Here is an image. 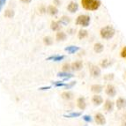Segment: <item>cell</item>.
<instances>
[{
	"label": "cell",
	"mask_w": 126,
	"mask_h": 126,
	"mask_svg": "<svg viewBox=\"0 0 126 126\" xmlns=\"http://www.w3.org/2000/svg\"><path fill=\"white\" fill-rule=\"evenodd\" d=\"M81 4L86 11H96L101 6L100 0H81Z\"/></svg>",
	"instance_id": "6da1fadb"
},
{
	"label": "cell",
	"mask_w": 126,
	"mask_h": 126,
	"mask_svg": "<svg viewBox=\"0 0 126 126\" xmlns=\"http://www.w3.org/2000/svg\"><path fill=\"white\" fill-rule=\"evenodd\" d=\"M100 34H101V38L105 39V40H109V39H111V38L115 35L116 30H115V28H114L113 27H111V26H106V27L101 28Z\"/></svg>",
	"instance_id": "7a4b0ae2"
},
{
	"label": "cell",
	"mask_w": 126,
	"mask_h": 126,
	"mask_svg": "<svg viewBox=\"0 0 126 126\" xmlns=\"http://www.w3.org/2000/svg\"><path fill=\"white\" fill-rule=\"evenodd\" d=\"M76 24L82 26V27H88L89 24H90V17H89L88 15L86 14L79 15V16H78L77 19H76Z\"/></svg>",
	"instance_id": "3957f363"
},
{
	"label": "cell",
	"mask_w": 126,
	"mask_h": 126,
	"mask_svg": "<svg viewBox=\"0 0 126 126\" xmlns=\"http://www.w3.org/2000/svg\"><path fill=\"white\" fill-rule=\"evenodd\" d=\"M89 72L93 78H99L101 74V70L99 66L94 64H90L89 66Z\"/></svg>",
	"instance_id": "277c9868"
},
{
	"label": "cell",
	"mask_w": 126,
	"mask_h": 126,
	"mask_svg": "<svg viewBox=\"0 0 126 126\" xmlns=\"http://www.w3.org/2000/svg\"><path fill=\"white\" fill-rule=\"evenodd\" d=\"M105 94L110 98H114L115 96H116L117 91H116V86L112 84H108L105 88Z\"/></svg>",
	"instance_id": "5b68a950"
},
{
	"label": "cell",
	"mask_w": 126,
	"mask_h": 126,
	"mask_svg": "<svg viewBox=\"0 0 126 126\" xmlns=\"http://www.w3.org/2000/svg\"><path fill=\"white\" fill-rule=\"evenodd\" d=\"M115 106H116L115 102L113 101H111L110 99H107L104 101V104H103V108H104V109H105L106 112H108V113L113 112L114 109H115Z\"/></svg>",
	"instance_id": "8992f818"
},
{
	"label": "cell",
	"mask_w": 126,
	"mask_h": 126,
	"mask_svg": "<svg viewBox=\"0 0 126 126\" xmlns=\"http://www.w3.org/2000/svg\"><path fill=\"white\" fill-rule=\"evenodd\" d=\"M94 122L96 123L98 125H105L107 123L106 117L104 115L101 113H97L94 115Z\"/></svg>",
	"instance_id": "52a82bcc"
},
{
	"label": "cell",
	"mask_w": 126,
	"mask_h": 126,
	"mask_svg": "<svg viewBox=\"0 0 126 126\" xmlns=\"http://www.w3.org/2000/svg\"><path fill=\"white\" fill-rule=\"evenodd\" d=\"M104 100H103L102 96L100 94H94L92 97V102L94 106H101L102 103H104Z\"/></svg>",
	"instance_id": "ba28073f"
},
{
	"label": "cell",
	"mask_w": 126,
	"mask_h": 126,
	"mask_svg": "<svg viewBox=\"0 0 126 126\" xmlns=\"http://www.w3.org/2000/svg\"><path fill=\"white\" fill-rule=\"evenodd\" d=\"M77 107L80 109V110H85L86 108V98L83 96L79 97L77 99Z\"/></svg>",
	"instance_id": "9c48e42d"
},
{
	"label": "cell",
	"mask_w": 126,
	"mask_h": 126,
	"mask_svg": "<svg viewBox=\"0 0 126 126\" xmlns=\"http://www.w3.org/2000/svg\"><path fill=\"white\" fill-rule=\"evenodd\" d=\"M90 89H91V92L94 93V94H101L102 92L103 86L101 84H94L91 86Z\"/></svg>",
	"instance_id": "30bf717a"
},
{
	"label": "cell",
	"mask_w": 126,
	"mask_h": 126,
	"mask_svg": "<svg viewBox=\"0 0 126 126\" xmlns=\"http://www.w3.org/2000/svg\"><path fill=\"white\" fill-rule=\"evenodd\" d=\"M116 107L117 108V109L121 110L126 108V99L123 98V97H119L116 101Z\"/></svg>",
	"instance_id": "8fae6325"
},
{
	"label": "cell",
	"mask_w": 126,
	"mask_h": 126,
	"mask_svg": "<svg viewBox=\"0 0 126 126\" xmlns=\"http://www.w3.org/2000/svg\"><path fill=\"white\" fill-rule=\"evenodd\" d=\"M61 98L65 101H71L74 98V94L72 92V91H64L61 94Z\"/></svg>",
	"instance_id": "7c38bea8"
},
{
	"label": "cell",
	"mask_w": 126,
	"mask_h": 126,
	"mask_svg": "<svg viewBox=\"0 0 126 126\" xmlns=\"http://www.w3.org/2000/svg\"><path fill=\"white\" fill-rule=\"evenodd\" d=\"M72 70L73 72H79L80 70L83 68V63L82 61H75L72 63Z\"/></svg>",
	"instance_id": "4fadbf2b"
},
{
	"label": "cell",
	"mask_w": 126,
	"mask_h": 126,
	"mask_svg": "<svg viewBox=\"0 0 126 126\" xmlns=\"http://www.w3.org/2000/svg\"><path fill=\"white\" fill-rule=\"evenodd\" d=\"M57 77L59 78H62L63 79V81H66V80H69L71 78L73 77V74L72 73H70V72H60L57 73Z\"/></svg>",
	"instance_id": "5bb4252c"
},
{
	"label": "cell",
	"mask_w": 126,
	"mask_h": 126,
	"mask_svg": "<svg viewBox=\"0 0 126 126\" xmlns=\"http://www.w3.org/2000/svg\"><path fill=\"white\" fill-rule=\"evenodd\" d=\"M67 9L68 11H69L70 13H76L77 11H78L79 9V4H77V3L75 2H71L69 4H68V6H67Z\"/></svg>",
	"instance_id": "9a60e30c"
},
{
	"label": "cell",
	"mask_w": 126,
	"mask_h": 126,
	"mask_svg": "<svg viewBox=\"0 0 126 126\" xmlns=\"http://www.w3.org/2000/svg\"><path fill=\"white\" fill-rule=\"evenodd\" d=\"M65 58L64 56H59V55H54V56H50L46 59L47 61H54V62H59L62 61Z\"/></svg>",
	"instance_id": "2e32d148"
},
{
	"label": "cell",
	"mask_w": 126,
	"mask_h": 126,
	"mask_svg": "<svg viewBox=\"0 0 126 126\" xmlns=\"http://www.w3.org/2000/svg\"><path fill=\"white\" fill-rule=\"evenodd\" d=\"M64 49H65V51H67V52L70 53V54H73V53H76L77 51L79 50L80 48L78 46H73V45H72V46L66 47Z\"/></svg>",
	"instance_id": "e0dca14e"
},
{
	"label": "cell",
	"mask_w": 126,
	"mask_h": 126,
	"mask_svg": "<svg viewBox=\"0 0 126 126\" xmlns=\"http://www.w3.org/2000/svg\"><path fill=\"white\" fill-rule=\"evenodd\" d=\"M103 49H104V46H103L101 43H100V42L95 43L94 46V52L98 53V54L102 52Z\"/></svg>",
	"instance_id": "ac0fdd59"
},
{
	"label": "cell",
	"mask_w": 126,
	"mask_h": 126,
	"mask_svg": "<svg viewBox=\"0 0 126 126\" xmlns=\"http://www.w3.org/2000/svg\"><path fill=\"white\" fill-rule=\"evenodd\" d=\"M112 63H113V62L111 60H109V59H103L102 61L101 62V66L102 68H104V69H107L110 65H112Z\"/></svg>",
	"instance_id": "d6986e66"
},
{
	"label": "cell",
	"mask_w": 126,
	"mask_h": 126,
	"mask_svg": "<svg viewBox=\"0 0 126 126\" xmlns=\"http://www.w3.org/2000/svg\"><path fill=\"white\" fill-rule=\"evenodd\" d=\"M61 27H62L61 24L59 23L58 21H52L51 22L50 27L53 31H58V30L61 29Z\"/></svg>",
	"instance_id": "ffe728a7"
},
{
	"label": "cell",
	"mask_w": 126,
	"mask_h": 126,
	"mask_svg": "<svg viewBox=\"0 0 126 126\" xmlns=\"http://www.w3.org/2000/svg\"><path fill=\"white\" fill-rule=\"evenodd\" d=\"M56 38H57V41H65L66 38H67V35L65 34L64 32H58L57 33V35H56Z\"/></svg>",
	"instance_id": "44dd1931"
},
{
	"label": "cell",
	"mask_w": 126,
	"mask_h": 126,
	"mask_svg": "<svg viewBox=\"0 0 126 126\" xmlns=\"http://www.w3.org/2000/svg\"><path fill=\"white\" fill-rule=\"evenodd\" d=\"M47 11H48V13L51 15H57V13H58V10H57V7L54 6V5H49V6L48 7V9H47Z\"/></svg>",
	"instance_id": "7402d4cb"
},
{
	"label": "cell",
	"mask_w": 126,
	"mask_h": 126,
	"mask_svg": "<svg viewBox=\"0 0 126 126\" xmlns=\"http://www.w3.org/2000/svg\"><path fill=\"white\" fill-rule=\"evenodd\" d=\"M87 35H88V32L85 29H80L78 33V37H79V39H80V40L87 37Z\"/></svg>",
	"instance_id": "603a6c76"
},
{
	"label": "cell",
	"mask_w": 126,
	"mask_h": 126,
	"mask_svg": "<svg viewBox=\"0 0 126 126\" xmlns=\"http://www.w3.org/2000/svg\"><path fill=\"white\" fill-rule=\"evenodd\" d=\"M82 115L81 112H72V113L67 114V115H64V117L66 118H76V117H79Z\"/></svg>",
	"instance_id": "cb8c5ba5"
},
{
	"label": "cell",
	"mask_w": 126,
	"mask_h": 126,
	"mask_svg": "<svg viewBox=\"0 0 126 126\" xmlns=\"http://www.w3.org/2000/svg\"><path fill=\"white\" fill-rule=\"evenodd\" d=\"M70 21H71V19H70L69 17H67V16H63V17L58 20V22L61 24V25L66 26L70 23Z\"/></svg>",
	"instance_id": "d4e9b609"
},
{
	"label": "cell",
	"mask_w": 126,
	"mask_h": 126,
	"mask_svg": "<svg viewBox=\"0 0 126 126\" xmlns=\"http://www.w3.org/2000/svg\"><path fill=\"white\" fill-rule=\"evenodd\" d=\"M103 79H104V80L107 82H111V81H113L114 79H115V75H114V73L106 74V75H104Z\"/></svg>",
	"instance_id": "484cf974"
},
{
	"label": "cell",
	"mask_w": 126,
	"mask_h": 126,
	"mask_svg": "<svg viewBox=\"0 0 126 126\" xmlns=\"http://www.w3.org/2000/svg\"><path fill=\"white\" fill-rule=\"evenodd\" d=\"M4 17L9 18V19H12V18L14 17V11L13 10H6L4 12Z\"/></svg>",
	"instance_id": "4316f807"
},
{
	"label": "cell",
	"mask_w": 126,
	"mask_h": 126,
	"mask_svg": "<svg viewBox=\"0 0 126 126\" xmlns=\"http://www.w3.org/2000/svg\"><path fill=\"white\" fill-rule=\"evenodd\" d=\"M62 70H63V72H69L70 70H72V65L70 64V63H63V66H62Z\"/></svg>",
	"instance_id": "83f0119b"
},
{
	"label": "cell",
	"mask_w": 126,
	"mask_h": 126,
	"mask_svg": "<svg viewBox=\"0 0 126 126\" xmlns=\"http://www.w3.org/2000/svg\"><path fill=\"white\" fill-rule=\"evenodd\" d=\"M43 42H44V44L47 45V46H49L53 43V41L49 36H46V37L43 38Z\"/></svg>",
	"instance_id": "f1b7e54d"
},
{
	"label": "cell",
	"mask_w": 126,
	"mask_h": 126,
	"mask_svg": "<svg viewBox=\"0 0 126 126\" xmlns=\"http://www.w3.org/2000/svg\"><path fill=\"white\" fill-rule=\"evenodd\" d=\"M52 84L54 86H57V87H60V86H66V83H64L63 81H53Z\"/></svg>",
	"instance_id": "f546056e"
},
{
	"label": "cell",
	"mask_w": 126,
	"mask_h": 126,
	"mask_svg": "<svg viewBox=\"0 0 126 126\" xmlns=\"http://www.w3.org/2000/svg\"><path fill=\"white\" fill-rule=\"evenodd\" d=\"M82 119L84 120L86 123H91L93 121V118L91 117V116H88V115H85V116H82Z\"/></svg>",
	"instance_id": "4dcf8cb0"
},
{
	"label": "cell",
	"mask_w": 126,
	"mask_h": 126,
	"mask_svg": "<svg viewBox=\"0 0 126 126\" xmlns=\"http://www.w3.org/2000/svg\"><path fill=\"white\" fill-rule=\"evenodd\" d=\"M121 57L126 59V46L124 47L123 49H122V51H121Z\"/></svg>",
	"instance_id": "1f68e13d"
},
{
	"label": "cell",
	"mask_w": 126,
	"mask_h": 126,
	"mask_svg": "<svg viewBox=\"0 0 126 126\" xmlns=\"http://www.w3.org/2000/svg\"><path fill=\"white\" fill-rule=\"evenodd\" d=\"M75 84H76V82H75V81L71 82L70 84H67V85H66V86H65V88H66V89H70V88H72V86H73Z\"/></svg>",
	"instance_id": "d6a6232c"
},
{
	"label": "cell",
	"mask_w": 126,
	"mask_h": 126,
	"mask_svg": "<svg viewBox=\"0 0 126 126\" xmlns=\"http://www.w3.org/2000/svg\"><path fill=\"white\" fill-rule=\"evenodd\" d=\"M5 3H6V0H0V12L2 10L3 6L5 4Z\"/></svg>",
	"instance_id": "836d02e7"
},
{
	"label": "cell",
	"mask_w": 126,
	"mask_h": 126,
	"mask_svg": "<svg viewBox=\"0 0 126 126\" xmlns=\"http://www.w3.org/2000/svg\"><path fill=\"white\" fill-rule=\"evenodd\" d=\"M51 86H42V87H40L39 88V90L41 91H44V90H48V89H50Z\"/></svg>",
	"instance_id": "e575fe53"
},
{
	"label": "cell",
	"mask_w": 126,
	"mask_h": 126,
	"mask_svg": "<svg viewBox=\"0 0 126 126\" xmlns=\"http://www.w3.org/2000/svg\"><path fill=\"white\" fill-rule=\"evenodd\" d=\"M20 1L24 4H29V3H31L32 0H20Z\"/></svg>",
	"instance_id": "d590c367"
},
{
	"label": "cell",
	"mask_w": 126,
	"mask_h": 126,
	"mask_svg": "<svg viewBox=\"0 0 126 126\" xmlns=\"http://www.w3.org/2000/svg\"><path fill=\"white\" fill-rule=\"evenodd\" d=\"M39 10L41 11V13H45V12H46V11H47L46 9H45V7H43V6H42V7H41V8L39 9Z\"/></svg>",
	"instance_id": "8d00e7d4"
},
{
	"label": "cell",
	"mask_w": 126,
	"mask_h": 126,
	"mask_svg": "<svg viewBox=\"0 0 126 126\" xmlns=\"http://www.w3.org/2000/svg\"><path fill=\"white\" fill-rule=\"evenodd\" d=\"M54 4H56L57 5H59L60 2H59V0H54Z\"/></svg>",
	"instance_id": "74e56055"
},
{
	"label": "cell",
	"mask_w": 126,
	"mask_h": 126,
	"mask_svg": "<svg viewBox=\"0 0 126 126\" xmlns=\"http://www.w3.org/2000/svg\"><path fill=\"white\" fill-rule=\"evenodd\" d=\"M124 120L126 121V111H125V113H124Z\"/></svg>",
	"instance_id": "f35d334b"
},
{
	"label": "cell",
	"mask_w": 126,
	"mask_h": 126,
	"mask_svg": "<svg viewBox=\"0 0 126 126\" xmlns=\"http://www.w3.org/2000/svg\"><path fill=\"white\" fill-rule=\"evenodd\" d=\"M124 126H126V121L124 122Z\"/></svg>",
	"instance_id": "ab89813d"
},
{
	"label": "cell",
	"mask_w": 126,
	"mask_h": 126,
	"mask_svg": "<svg viewBox=\"0 0 126 126\" xmlns=\"http://www.w3.org/2000/svg\"><path fill=\"white\" fill-rule=\"evenodd\" d=\"M86 126H87V125H86Z\"/></svg>",
	"instance_id": "60d3db41"
}]
</instances>
